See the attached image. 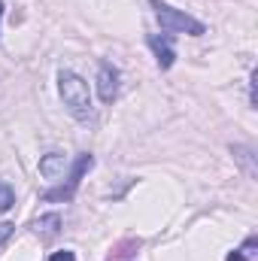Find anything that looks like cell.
<instances>
[{
  "instance_id": "cell-1",
  "label": "cell",
  "mask_w": 258,
  "mask_h": 261,
  "mask_svg": "<svg viewBox=\"0 0 258 261\" xmlns=\"http://www.w3.org/2000/svg\"><path fill=\"white\" fill-rule=\"evenodd\" d=\"M58 94L64 100L67 113L76 119V122H88L94 116V107H91V91H88V82L73 73V70H61L58 73Z\"/></svg>"
},
{
  "instance_id": "cell-2",
  "label": "cell",
  "mask_w": 258,
  "mask_h": 261,
  "mask_svg": "<svg viewBox=\"0 0 258 261\" xmlns=\"http://www.w3.org/2000/svg\"><path fill=\"white\" fill-rule=\"evenodd\" d=\"M149 6L155 9V18H158V24H161L164 34H189V37L207 34V24L203 21H197L194 15L176 9V6H170V3H164V0H149Z\"/></svg>"
},
{
  "instance_id": "cell-3",
  "label": "cell",
  "mask_w": 258,
  "mask_h": 261,
  "mask_svg": "<svg viewBox=\"0 0 258 261\" xmlns=\"http://www.w3.org/2000/svg\"><path fill=\"white\" fill-rule=\"evenodd\" d=\"M91 167H94V158H91L88 152H82V155L76 158V164L70 167V173H67V189L61 186V189H55V192H46L43 200H70V197L76 195V189H79L82 176H85Z\"/></svg>"
},
{
  "instance_id": "cell-4",
  "label": "cell",
  "mask_w": 258,
  "mask_h": 261,
  "mask_svg": "<svg viewBox=\"0 0 258 261\" xmlns=\"http://www.w3.org/2000/svg\"><path fill=\"white\" fill-rule=\"evenodd\" d=\"M119 67L110 64V61H100L97 67V94H100V100L104 103H113L116 97H119Z\"/></svg>"
},
{
  "instance_id": "cell-5",
  "label": "cell",
  "mask_w": 258,
  "mask_h": 261,
  "mask_svg": "<svg viewBox=\"0 0 258 261\" xmlns=\"http://www.w3.org/2000/svg\"><path fill=\"white\" fill-rule=\"evenodd\" d=\"M149 49L155 52L158 58V67L161 70H170L176 64V49H173V34H149Z\"/></svg>"
},
{
  "instance_id": "cell-6",
  "label": "cell",
  "mask_w": 258,
  "mask_h": 261,
  "mask_svg": "<svg viewBox=\"0 0 258 261\" xmlns=\"http://www.w3.org/2000/svg\"><path fill=\"white\" fill-rule=\"evenodd\" d=\"M67 167H70V158H67L64 152H46V155L40 158V176L49 179V182L64 179Z\"/></svg>"
},
{
  "instance_id": "cell-7",
  "label": "cell",
  "mask_w": 258,
  "mask_h": 261,
  "mask_svg": "<svg viewBox=\"0 0 258 261\" xmlns=\"http://www.w3.org/2000/svg\"><path fill=\"white\" fill-rule=\"evenodd\" d=\"M231 155H234V161L243 167V173L249 176V179H258V158H255V149L252 146H231Z\"/></svg>"
},
{
  "instance_id": "cell-8",
  "label": "cell",
  "mask_w": 258,
  "mask_h": 261,
  "mask_svg": "<svg viewBox=\"0 0 258 261\" xmlns=\"http://www.w3.org/2000/svg\"><path fill=\"white\" fill-rule=\"evenodd\" d=\"M34 231H37L43 240H52V237L61 231V216H58V213H46V216H40V219L34 222Z\"/></svg>"
},
{
  "instance_id": "cell-9",
  "label": "cell",
  "mask_w": 258,
  "mask_h": 261,
  "mask_svg": "<svg viewBox=\"0 0 258 261\" xmlns=\"http://www.w3.org/2000/svg\"><path fill=\"white\" fill-rule=\"evenodd\" d=\"M255 246H258L255 237H249L240 249H234V252L228 255V261H255Z\"/></svg>"
},
{
  "instance_id": "cell-10",
  "label": "cell",
  "mask_w": 258,
  "mask_h": 261,
  "mask_svg": "<svg viewBox=\"0 0 258 261\" xmlns=\"http://www.w3.org/2000/svg\"><path fill=\"white\" fill-rule=\"evenodd\" d=\"M12 203H15V192L6 182H0V210H12Z\"/></svg>"
},
{
  "instance_id": "cell-11",
  "label": "cell",
  "mask_w": 258,
  "mask_h": 261,
  "mask_svg": "<svg viewBox=\"0 0 258 261\" xmlns=\"http://www.w3.org/2000/svg\"><path fill=\"white\" fill-rule=\"evenodd\" d=\"M12 231H15V225H12V222H0V246L12 237Z\"/></svg>"
},
{
  "instance_id": "cell-12",
  "label": "cell",
  "mask_w": 258,
  "mask_h": 261,
  "mask_svg": "<svg viewBox=\"0 0 258 261\" xmlns=\"http://www.w3.org/2000/svg\"><path fill=\"white\" fill-rule=\"evenodd\" d=\"M49 261H76V255H73L70 249H61V252H52Z\"/></svg>"
},
{
  "instance_id": "cell-13",
  "label": "cell",
  "mask_w": 258,
  "mask_h": 261,
  "mask_svg": "<svg viewBox=\"0 0 258 261\" xmlns=\"http://www.w3.org/2000/svg\"><path fill=\"white\" fill-rule=\"evenodd\" d=\"M0 21H3V0H0Z\"/></svg>"
}]
</instances>
